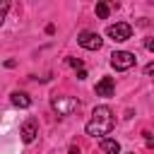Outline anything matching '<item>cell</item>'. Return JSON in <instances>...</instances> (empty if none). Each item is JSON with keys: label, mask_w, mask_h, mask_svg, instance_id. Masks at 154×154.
Segmentation results:
<instances>
[{"label": "cell", "mask_w": 154, "mask_h": 154, "mask_svg": "<svg viewBox=\"0 0 154 154\" xmlns=\"http://www.w3.org/2000/svg\"><path fill=\"white\" fill-rule=\"evenodd\" d=\"M96 94H99V96H113V94H116V82H113V77H101V79L96 82Z\"/></svg>", "instance_id": "obj_7"}, {"label": "cell", "mask_w": 154, "mask_h": 154, "mask_svg": "<svg viewBox=\"0 0 154 154\" xmlns=\"http://www.w3.org/2000/svg\"><path fill=\"white\" fill-rule=\"evenodd\" d=\"M113 123H116L113 120V111L108 106H96L84 130H87L89 137H101L103 140V135H108L113 130Z\"/></svg>", "instance_id": "obj_1"}, {"label": "cell", "mask_w": 154, "mask_h": 154, "mask_svg": "<svg viewBox=\"0 0 154 154\" xmlns=\"http://www.w3.org/2000/svg\"><path fill=\"white\" fill-rule=\"evenodd\" d=\"M7 10H10V2L7 0H0V26H2L5 17H7Z\"/></svg>", "instance_id": "obj_11"}, {"label": "cell", "mask_w": 154, "mask_h": 154, "mask_svg": "<svg viewBox=\"0 0 154 154\" xmlns=\"http://www.w3.org/2000/svg\"><path fill=\"white\" fill-rule=\"evenodd\" d=\"M144 72H147V75H154V63H149V65L144 67Z\"/></svg>", "instance_id": "obj_14"}, {"label": "cell", "mask_w": 154, "mask_h": 154, "mask_svg": "<svg viewBox=\"0 0 154 154\" xmlns=\"http://www.w3.org/2000/svg\"><path fill=\"white\" fill-rule=\"evenodd\" d=\"M144 48H147V51H152V53H154V38H147V41H144Z\"/></svg>", "instance_id": "obj_13"}, {"label": "cell", "mask_w": 154, "mask_h": 154, "mask_svg": "<svg viewBox=\"0 0 154 154\" xmlns=\"http://www.w3.org/2000/svg\"><path fill=\"white\" fill-rule=\"evenodd\" d=\"M77 43H79L82 48H87V51H99L101 43H103V38H101L96 31H82V34L77 36Z\"/></svg>", "instance_id": "obj_5"}, {"label": "cell", "mask_w": 154, "mask_h": 154, "mask_svg": "<svg viewBox=\"0 0 154 154\" xmlns=\"http://www.w3.org/2000/svg\"><path fill=\"white\" fill-rule=\"evenodd\" d=\"M111 14V5L108 2H96V17L99 19H106Z\"/></svg>", "instance_id": "obj_10"}, {"label": "cell", "mask_w": 154, "mask_h": 154, "mask_svg": "<svg viewBox=\"0 0 154 154\" xmlns=\"http://www.w3.org/2000/svg\"><path fill=\"white\" fill-rule=\"evenodd\" d=\"M51 106L60 118H65V116H72L79 108V99H75V96H53Z\"/></svg>", "instance_id": "obj_2"}, {"label": "cell", "mask_w": 154, "mask_h": 154, "mask_svg": "<svg viewBox=\"0 0 154 154\" xmlns=\"http://www.w3.org/2000/svg\"><path fill=\"white\" fill-rule=\"evenodd\" d=\"M101 152L103 154H120V144L116 140H111V137H103L101 140Z\"/></svg>", "instance_id": "obj_9"}, {"label": "cell", "mask_w": 154, "mask_h": 154, "mask_svg": "<svg viewBox=\"0 0 154 154\" xmlns=\"http://www.w3.org/2000/svg\"><path fill=\"white\" fill-rule=\"evenodd\" d=\"M19 135H22V142H26V144H31L34 140H36V135H38V123L34 120V118H29L24 125H22V130H19Z\"/></svg>", "instance_id": "obj_6"}, {"label": "cell", "mask_w": 154, "mask_h": 154, "mask_svg": "<svg viewBox=\"0 0 154 154\" xmlns=\"http://www.w3.org/2000/svg\"><path fill=\"white\" fill-rule=\"evenodd\" d=\"M106 34H108L113 41H128V38L132 36V26H130L128 22H116V24L108 26Z\"/></svg>", "instance_id": "obj_4"}, {"label": "cell", "mask_w": 154, "mask_h": 154, "mask_svg": "<svg viewBox=\"0 0 154 154\" xmlns=\"http://www.w3.org/2000/svg\"><path fill=\"white\" fill-rule=\"evenodd\" d=\"M67 65H72V67H79V70H82V60H79V58H67Z\"/></svg>", "instance_id": "obj_12"}, {"label": "cell", "mask_w": 154, "mask_h": 154, "mask_svg": "<svg viewBox=\"0 0 154 154\" xmlns=\"http://www.w3.org/2000/svg\"><path fill=\"white\" fill-rule=\"evenodd\" d=\"M135 53H130V51H116L113 55H111V67L113 70H130L132 65H135Z\"/></svg>", "instance_id": "obj_3"}, {"label": "cell", "mask_w": 154, "mask_h": 154, "mask_svg": "<svg viewBox=\"0 0 154 154\" xmlns=\"http://www.w3.org/2000/svg\"><path fill=\"white\" fill-rule=\"evenodd\" d=\"M10 101H12L17 108H29V106H31V99H29V94H24V91H12V94H10Z\"/></svg>", "instance_id": "obj_8"}]
</instances>
